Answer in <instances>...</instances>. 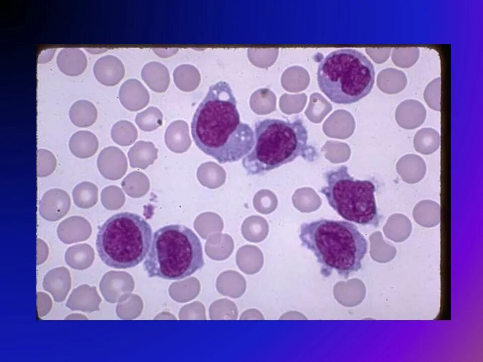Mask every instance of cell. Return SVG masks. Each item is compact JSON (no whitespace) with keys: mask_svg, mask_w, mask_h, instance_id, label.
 I'll return each mask as SVG.
<instances>
[{"mask_svg":"<svg viewBox=\"0 0 483 362\" xmlns=\"http://www.w3.org/2000/svg\"><path fill=\"white\" fill-rule=\"evenodd\" d=\"M324 177L326 185L319 192L341 217L362 226L378 223L375 186L371 181L355 179L345 165L326 171Z\"/></svg>","mask_w":483,"mask_h":362,"instance_id":"obj_7","label":"cell"},{"mask_svg":"<svg viewBox=\"0 0 483 362\" xmlns=\"http://www.w3.org/2000/svg\"><path fill=\"white\" fill-rule=\"evenodd\" d=\"M191 131L196 146L220 164L239 161L252 149L254 133L240 121L237 102L229 84H212L197 108Z\"/></svg>","mask_w":483,"mask_h":362,"instance_id":"obj_1","label":"cell"},{"mask_svg":"<svg viewBox=\"0 0 483 362\" xmlns=\"http://www.w3.org/2000/svg\"><path fill=\"white\" fill-rule=\"evenodd\" d=\"M99 141L96 136L89 131L75 132L69 141V148L72 154L79 158H87L97 151Z\"/></svg>","mask_w":483,"mask_h":362,"instance_id":"obj_19","label":"cell"},{"mask_svg":"<svg viewBox=\"0 0 483 362\" xmlns=\"http://www.w3.org/2000/svg\"><path fill=\"white\" fill-rule=\"evenodd\" d=\"M69 116L71 122L75 126L87 128L92 126L96 121L97 110L95 105L87 100H78L71 106Z\"/></svg>","mask_w":483,"mask_h":362,"instance_id":"obj_22","label":"cell"},{"mask_svg":"<svg viewBox=\"0 0 483 362\" xmlns=\"http://www.w3.org/2000/svg\"><path fill=\"white\" fill-rule=\"evenodd\" d=\"M56 61L59 69L69 76L80 74L87 65L85 54L77 48L68 47L61 49L57 55Z\"/></svg>","mask_w":483,"mask_h":362,"instance_id":"obj_16","label":"cell"},{"mask_svg":"<svg viewBox=\"0 0 483 362\" xmlns=\"http://www.w3.org/2000/svg\"><path fill=\"white\" fill-rule=\"evenodd\" d=\"M392 49L386 48H370L366 49L367 54L376 63L385 62L389 57Z\"/></svg>","mask_w":483,"mask_h":362,"instance_id":"obj_34","label":"cell"},{"mask_svg":"<svg viewBox=\"0 0 483 362\" xmlns=\"http://www.w3.org/2000/svg\"><path fill=\"white\" fill-rule=\"evenodd\" d=\"M174 81L180 90L189 92L194 90L199 82V75L192 66L183 64L177 66L173 72Z\"/></svg>","mask_w":483,"mask_h":362,"instance_id":"obj_28","label":"cell"},{"mask_svg":"<svg viewBox=\"0 0 483 362\" xmlns=\"http://www.w3.org/2000/svg\"><path fill=\"white\" fill-rule=\"evenodd\" d=\"M441 77L430 81L424 92V98L428 106L433 110L440 111Z\"/></svg>","mask_w":483,"mask_h":362,"instance_id":"obj_33","label":"cell"},{"mask_svg":"<svg viewBox=\"0 0 483 362\" xmlns=\"http://www.w3.org/2000/svg\"><path fill=\"white\" fill-rule=\"evenodd\" d=\"M138 132L130 122L121 120L114 124L111 130V136L116 144L123 146H129L137 138Z\"/></svg>","mask_w":483,"mask_h":362,"instance_id":"obj_29","label":"cell"},{"mask_svg":"<svg viewBox=\"0 0 483 362\" xmlns=\"http://www.w3.org/2000/svg\"><path fill=\"white\" fill-rule=\"evenodd\" d=\"M119 98L123 106L130 111H137L145 108L150 100L146 88L135 78L128 79L121 85Z\"/></svg>","mask_w":483,"mask_h":362,"instance_id":"obj_10","label":"cell"},{"mask_svg":"<svg viewBox=\"0 0 483 362\" xmlns=\"http://www.w3.org/2000/svg\"><path fill=\"white\" fill-rule=\"evenodd\" d=\"M299 238L320 265V274L329 277L336 271L347 279L362 267L368 243L358 227L349 222L327 219L303 223Z\"/></svg>","mask_w":483,"mask_h":362,"instance_id":"obj_2","label":"cell"},{"mask_svg":"<svg viewBox=\"0 0 483 362\" xmlns=\"http://www.w3.org/2000/svg\"><path fill=\"white\" fill-rule=\"evenodd\" d=\"M153 51L154 53L160 57L168 58L176 54L178 51V49L176 48H155L153 49Z\"/></svg>","mask_w":483,"mask_h":362,"instance_id":"obj_36","label":"cell"},{"mask_svg":"<svg viewBox=\"0 0 483 362\" xmlns=\"http://www.w3.org/2000/svg\"><path fill=\"white\" fill-rule=\"evenodd\" d=\"M37 243V264L42 263L47 259L49 249L47 244L42 239L38 238Z\"/></svg>","mask_w":483,"mask_h":362,"instance_id":"obj_35","label":"cell"},{"mask_svg":"<svg viewBox=\"0 0 483 362\" xmlns=\"http://www.w3.org/2000/svg\"><path fill=\"white\" fill-rule=\"evenodd\" d=\"M100 173L105 178L117 179L124 174L127 166V159L123 151L116 146L104 148L97 158Z\"/></svg>","mask_w":483,"mask_h":362,"instance_id":"obj_9","label":"cell"},{"mask_svg":"<svg viewBox=\"0 0 483 362\" xmlns=\"http://www.w3.org/2000/svg\"><path fill=\"white\" fill-rule=\"evenodd\" d=\"M375 71L362 53L340 49L327 55L319 63L317 80L320 90L337 104L356 103L371 91Z\"/></svg>","mask_w":483,"mask_h":362,"instance_id":"obj_6","label":"cell"},{"mask_svg":"<svg viewBox=\"0 0 483 362\" xmlns=\"http://www.w3.org/2000/svg\"><path fill=\"white\" fill-rule=\"evenodd\" d=\"M204 264L198 236L184 225L170 224L154 232L143 267L149 278L177 280L189 277Z\"/></svg>","mask_w":483,"mask_h":362,"instance_id":"obj_4","label":"cell"},{"mask_svg":"<svg viewBox=\"0 0 483 362\" xmlns=\"http://www.w3.org/2000/svg\"><path fill=\"white\" fill-rule=\"evenodd\" d=\"M163 119L162 112L157 108L151 106L138 113L135 121L141 130L150 132L162 126Z\"/></svg>","mask_w":483,"mask_h":362,"instance_id":"obj_30","label":"cell"},{"mask_svg":"<svg viewBox=\"0 0 483 362\" xmlns=\"http://www.w3.org/2000/svg\"><path fill=\"white\" fill-rule=\"evenodd\" d=\"M74 203L79 208L88 209L94 206L98 201L97 187L89 182L78 184L72 191Z\"/></svg>","mask_w":483,"mask_h":362,"instance_id":"obj_27","label":"cell"},{"mask_svg":"<svg viewBox=\"0 0 483 362\" xmlns=\"http://www.w3.org/2000/svg\"><path fill=\"white\" fill-rule=\"evenodd\" d=\"M385 229L388 238L394 242H401L410 236L412 225L406 216L396 213L389 217Z\"/></svg>","mask_w":483,"mask_h":362,"instance_id":"obj_25","label":"cell"},{"mask_svg":"<svg viewBox=\"0 0 483 362\" xmlns=\"http://www.w3.org/2000/svg\"><path fill=\"white\" fill-rule=\"evenodd\" d=\"M420 55L417 47H396L392 50L391 59L397 66L409 68L415 64Z\"/></svg>","mask_w":483,"mask_h":362,"instance_id":"obj_31","label":"cell"},{"mask_svg":"<svg viewBox=\"0 0 483 362\" xmlns=\"http://www.w3.org/2000/svg\"><path fill=\"white\" fill-rule=\"evenodd\" d=\"M93 71L99 82L109 86L117 84L125 75V68L122 61L111 55L99 58L94 65Z\"/></svg>","mask_w":483,"mask_h":362,"instance_id":"obj_11","label":"cell"},{"mask_svg":"<svg viewBox=\"0 0 483 362\" xmlns=\"http://www.w3.org/2000/svg\"><path fill=\"white\" fill-rule=\"evenodd\" d=\"M71 201L69 195L60 189L46 191L39 202L41 217L49 221H56L63 218L69 211Z\"/></svg>","mask_w":483,"mask_h":362,"instance_id":"obj_8","label":"cell"},{"mask_svg":"<svg viewBox=\"0 0 483 362\" xmlns=\"http://www.w3.org/2000/svg\"><path fill=\"white\" fill-rule=\"evenodd\" d=\"M71 279L68 269L63 266L53 268L45 275L43 288L58 302L63 301L70 288Z\"/></svg>","mask_w":483,"mask_h":362,"instance_id":"obj_14","label":"cell"},{"mask_svg":"<svg viewBox=\"0 0 483 362\" xmlns=\"http://www.w3.org/2000/svg\"><path fill=\"white\" fill-rule=\"evenodd\" d=\"M413 215L415 221L420 226L427 228L435 227L440 221V206L433 201L423 200L416 205Z\"/></svg>","mask_w":483,"mask_h":362,"instance_id":"obj_21","label":"cell"},{"mask_svg":"<svg viewBox=\"0 0 483 362\" xmlns=\"http://www.w3.org/2000/svg\"><path fill=\"white\" fill-rule=\"evenodd\" d=\"M152 239L149 224L128 212L116 213L99 228L96 245L101 260L116 269L132 268L147 256Z\"/></svg>","mask_w":483,"mask_h":362,"instance_id":"obj_5","label":"cell"},{"mask_svg":"<svg viewBox=\"0 0 483 362\" xmlns=\"http://www.w3.org/2000/svg\"><path fill=\"white\" fill-rule=\"evenodd\" d=\"M94 253L92 247L87 243L74 245L67 249L65 260L70 267L77 270H83L91 265Z\"/></svg>","mask_w":483,"mask_h":362,"instance_id":"obj_24","label":"cell"},{"mask_svg":"<svg viewBox=\"0 0 483 362\" xmlns=\"http://www.w3.org/2000/svg\"><path fill=\"white\" fill-rule=\"evenodd\" d=\"M91 232L92 228L89 221L79 216L65 219L59 224L57 230L59 239L66 244L86 240Z\"/></svg>","mask_w":483,"mask_h":362,"instance_id":"obj_12","label":"cell"},{"mask_svg":"<svg viewBox=\"0 0 483 362\" xmlns=\"http://www.w3.org/2000/svg\"><path fill=\"white\" fill-rule=\"evenodd\" d=\"M165 141L167 147L172 152L176 153L185 152L191 144L187 123L183 120L172 122L166 130Z\"/></svg>","mask_w":483,"mask_h":362,"instance_id":"obj_18","label":"cell"},{"mask_svg":"<svg viewBox=\"0 0 483 362\" xmlns=\"http://www.w3.org/2000/svg\"><path fill=\"white\" fill-rule=\"evenodd\" d=\"M158 149L153 143L139 141L131 147L128 152L130 166L145 169L154 163L157 158Z\"/></svg>","mask_w":483,"mask_h":362,"instance_id":"obj_20","label":"cell"},{"mask_svg":"<svg viewBox=\"0 0 483 362\" xmlns=\"http://www.w3.org/2000/svg\"><path fill=\"white\" fill-rule=\"evenodd\" d=\"M254 145L242 158L248 175H263L298 157L314 161L318 156L308 142V131L301 119L293 121L266 118L254 125Z\"/></svg>","mask_w":483,"mask_h":362,"instance_id":"obj_3","label":"cell"},{"mask_svg":"<svg viewBox=\"0 0 483 362\" xmlns=\"http://www.w3.org/2000/svg\"><path fill=\"white\" fill-rule=\"evenodd\" d=\"M440 137L439 133L431 128H424L417 132L414 138L415 150L424 155L435 152L440 147Z\"/></svg>","mask_w":483,"mask_h":362,"instance_id":"obj_26","label":"cell"},{"mask_svg":"<svg viewBox=\"0 0 483 362\" xmlns=\"http://www.w3.org/2000/svg\"><path fill=\"white\" fill-rule=\"evenodd\" d=\"M395 116L400 127L412 130L419 127L424 122L426 110L421 102L414 99H408L397 106Z\"/></svg>","mask_w":483,"mask_h":362,"instance_id":"obj_13","label":"cell"},{"mask_svg":"<svg viewBox=\"0 0 483 362\" xmlns=\"http://www.w3.org/2000/svg\"><path fill=\"white\" fill-rule=\"evenodd\" d=\"M37 155V175L39 177H46L51 174L56 167V159L49 150L39 149Z\"/></svg>","mask_w":483,"mask_h":362,"instance_id":"obj_32","label":"cell"},{"mask_svg":"<svg viewBox=\"0 0 483 362\" xmlns=\"http://www.w3.org/2000/svg\"><path fill=\"white\" fill-rule=\"evenodd\" d=\"M396 169L405 182L413 184L424 178L426 172V165L420 156L408 154L399 158L396 163Z\"/></svg>","mask_w":483,"mask_h":362,"instance_id":"obj_15","label":"cell"},{"mask_svg":"<svg viewBox=\"0 0 483 362\" xmlns=\"http://www.w3.org/2000/svg\"><path fill=\"white\" fill-rule=\"evenodd\" d=\"M407 77L401 70L388 68L381 71L377 76V84L380 89L389 94H395L404 89Z\"/></svg>","mask_w":483,"mask_h":362,"instance_id":"obj_23","label":"cell"},{"mask_svg":"<svg viewBox=\"0 0 483 362\" xmlns=\"http://www.w3.org/2000/svg\"><path fill=\"white\" fill-rule=\"evenodd\" d=\"M141 75L145 83L155 92L164 93L170 85L169 71L160 62L151 61L146 63L141 70Z\"/></svg>","mask_w":483,"mask_h":362,"instance_id":"obj_17","label":"cell"}]
</instances>
